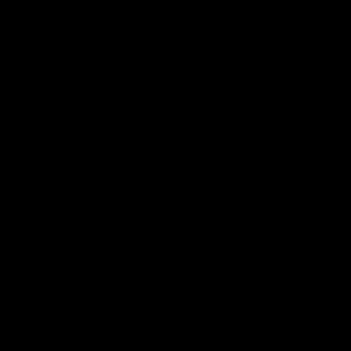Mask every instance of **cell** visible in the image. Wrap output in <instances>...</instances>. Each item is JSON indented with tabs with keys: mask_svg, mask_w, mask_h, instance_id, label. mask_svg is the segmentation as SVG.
I'll return each instance as SVG.
<instances>
[]
</instances>
